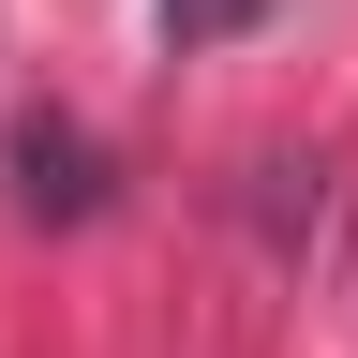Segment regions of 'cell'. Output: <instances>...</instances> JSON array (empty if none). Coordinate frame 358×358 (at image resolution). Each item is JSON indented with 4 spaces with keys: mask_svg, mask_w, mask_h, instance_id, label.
<instances>
[{
    "mask_svg": "<svg viewBox=\"0 0 358 358\" xmlns=\"http://www.w3.org/2000/svg\"><path fill=\"white\" fill-rule=\"evenodd\" d=\"M15 194L45 224H75V209H105V150H90L75 120H15Z\"/></svg>",
    "mask_w": 358,
    "mask_h": 358,
    "instance_id": "6da1fadb",
    "label": "cell"
},
{
    "mask_svg": "<svg viewBox=\"0 0 358 358\" xmlns=\"http://www.w3.org/2000/svg\"><path fill=\"white\" fill-rule=\"evenodd\" d=\"M239 15H254V0H164V30H179V45H194V30H239Z\"/></svg>",
    "mask_w": 358,
    "mask_h": 358,
    "instance_id": "7a4b0ae2",
    "label": "cell"
}]
</instances>
